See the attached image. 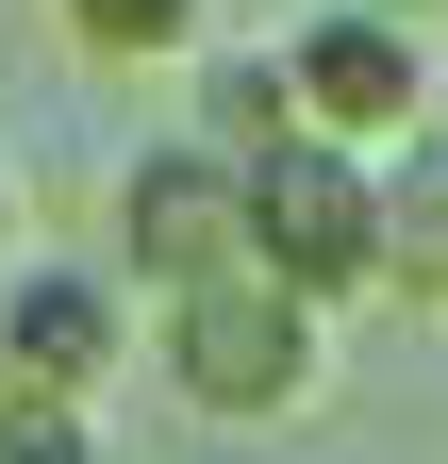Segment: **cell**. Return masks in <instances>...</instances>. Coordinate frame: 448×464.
Here are the masks:
<instances>
[{
    "instance_id": "1",
    "label": "cell",
    "mask_w": 448,
    "mask_h": 464,
    "mask_svg": "<svg viewBox=\"0 0 448 464\" xmlns=\"http://www.w3.org/2000/svg\"><path fill=\"white\" fill-rule=\"evenodd\" d=\"M150 365L183 415L216 431H283L332 398V315L299 299L283 266H233V282H183V299H150Z\"/></svg>"
},
{
    "instance_id": "4",
    "label": "cell",
    "mask_w": 448,
    "mask_h": 464,
    "mask_svg": "<svg viewBox=\"0 0 448 464\" xmlns=\"http://www.w3.org/2000/svg\"><path fill=\"white\" fill-rule=\"evenodd\" d=\"M117 266L150 282V299L266 266V249H249V166H233V150H200V133L133 150V166H117Z\"/></svg>"
},
{
    "instance_id": "9",
    "label": "cell",
    "mask_w": 448,
    "mask_h": 464,
    "mask_svg": "<svg viewBox=\"0 0 448 464\" xmlns=\"http://www.w3.org/2000/svg\"><path fill=\"white\" fill-rule=\"evenodd\" d=\"M0 464H100V415L83 398H0Z\"/></svg>"
},
{
    "instance_id": "2",
    "label": "cell",
    "mask_w": 448,
    "mask_h": 464,
    "mask_svg": "<svg viewBox=\"0 0 448 464\" xmlns=\"http://www.w3.org/2000/svg\"><path fill=\"white\" fill-rule=\"evenodd\" d=\"M283 83H299V133H332V150H415L432 116H448V50L415 34V17H365V0H299L283 17Z\"/></svg>"
},
{
    "instance_id": "3",
    "label": "cell",
    "mask_w": 448,
    "mask_h": 464,
    "mask_svg": "<svg viewBox=\"0 0 448 464\" xmlns=\"http://www.w3.org/2000/svg\"><path fill=\"white\" fill-rule=\"evenodd\" d=\"M249 249L283 266L316 315H332V299H382V166L332 150V133L266 150V166H249Z\"/></svg>"
},
{
    "instance_id": "7",
    "label": "cell",
    "mask_w": 448,
    "mask_h": 464,
    "mask_svg": "<svg viewBox=\"0 0 448 464\" xmlns=\"http://www.w3.org/2000/svg\"><path fill=\"white\" fill-rule=\"evenodd\" d=\"M200 150H233V166L299 150V83H283V34H266V50H200Z\"/></svg>"
},
{
    "instance_id": "5",
    "label": "cell",
    "mask_w": 448,
    "mask_h": 464,
    "mask_svg": "<svg viewBox=\"0 0 448 464\" xmlns=\"http://www.w3.org/2000/svg\"><path fill=\"white\" fill-rule=\"evenodd\" d=\"M133 365V266H67V249H17L0 282V398H83Z\"/></svg>"
},
{
    "instance_id": "11",
    "label": "cell",
    "mask_w": 448,
    "mask_h": 464,
    "mask_svg": "<svg viewBox=\"0 0 448 464\" xmlns=\"http://www.w3.org/2000/svg\"><path fill=\"white\" fill-rule=\"evenodd\" d=\"M365 17H415V34H432V17H448V0H365Z\"/></svg>"
},
{
    "instance_id": "8",
    "label": "cell",
    "mask_w": 448,
    "mask_h": 464,
    "mask_svg": "<svg viewBox=\"0 0 448 464\" xmlns=\"http://www.w3.org/2000/svg\"><path fill=\"white\" fill-rule=\"evenodd\" d=\"M50 17L83 67H200L216 50V0H50Z\"/></svg>"
},
{
    "instance_id": "6",
    "label": "cell",
    "mask_w": 448,
    "mask_h": 464,
    "mask_svg": "<svg viewBox=\"0 0 448 464\" xmlns=\"http://www.w3.org/2000/svg\"><path fill=\"white\" fill-rule=\"evenodd\" d=\"M382 299L448 315V116L415 150H382Z\"/></svg>"
},
{
    "instance_id": "10",
    "label": "cell",
    "mask_w": 448,
    "mask_h": 464,
    "mask_svg": "<svg viewBox=\"0 0 448 464\" xmlns=\"http://www.w3.org/2000/svg\"><path fill=\"white\" fill-rule=\"evenodd\" d=\"M0 282H17V166H0Z\"/></svg>"
}]
</instances>
